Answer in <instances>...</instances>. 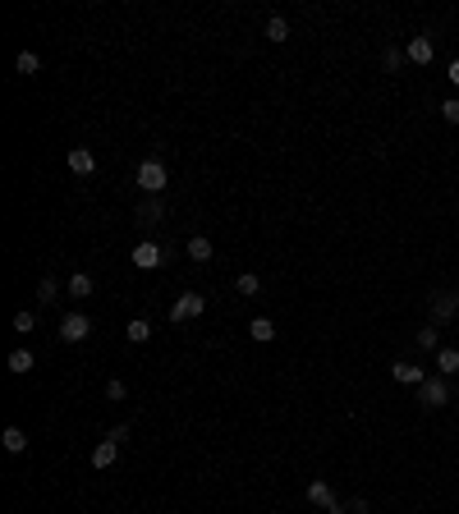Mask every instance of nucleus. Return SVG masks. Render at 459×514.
Segmentation results:
<instances>
[{"instance_id":"nucleus-1","label":"nucleus","mask_w":459,"mask_h":514,"mask_svg":"<svg viewBox=\"0 0 459 514\" xmlns=\"http://www.w3.org/2000/svg\"><path fill=\"white\" fill-rule=\"evenodd\" d=\"M202 313H207V299L202 294H179V299L170 303V321L179 326V321H198Z\"/></svg>"},{"instance_id":"nucleus-2","label":"nucleus","mask_w":459,"mask_h":514,"mask_svg":"<svg viewBox=\"0 0 459 514\" xmlns=\"http://www.w3.org/2000/svg\"><path fill=\"white\" fill-rule=\"evenodd\" d=\"M166 184H170V175H166V166H161V161H142V166H138V188H142V193L156 197Z\"/></svg>"},{"instance_id":"nucleus-3","label":"nucleus","mask_w":459,"mask_h":514,"mask_svg":"<svg viewBox=\"0 0 459 514\" xmlns=\"http://www.w3.org/2000/svg\"><path fill=\"white\" fill-rule=\"evenodd\" d=\"M445 400H450V386H445L441 377H427L423 386H418V404L423 408H441Z\"/></svg>"},{"instance_id":"nucleus-4","label":"nucleus","mask_w":459,"mask_h":514,"mask_svg":"<svg viewBox=\"0 0 459 514\" xmlns=\"http://www.w3.org/2000/svg\"><path fill=\"white\" fill-rule=\"evenodd\" d=\"M88 331H92V321L83 317V313H69V317L60 321V340H64V345H78V340H88Z\"/></svg>"},{"instance_id":"nucleus-5","label":"nucleus","mask_w":459,"mask_h":514,"mask_svg":"<svg viewBox=\"0 0 459 514\" xmlns=\"http://www.w3.org/2000/svg\"><path fill=\"white\" fill-rule=\"evenodd\" d=\"M120 459V441L106 437V441H97V450H92V469H110Z\"/></svg>"},{"instance_id":"nucleus-6","label":"nucleus","mask_w":459,"mask_h":514,"mask_svg":"<svg viewBox=\"0 0 459 514\" xmlns=\"http://www.w3.org/2000/svg\"><path fill=\"white\" fill-rule=\"evenodd\" d=\"M134 267H138V271H152V267H161V248H156L152 239H142V243L134 248Z\"/></svg>"},{"instance_id":"nucleus-7","label":"nucleus","mask_w":459,"mask_h":514,"mask_svg":"<svg viewBox=\"0 0 459 514\" xmlns=\"http://www.w3.org/2000/svg\"><path fill=\"white\" fill-rule=\"evenodd\" d=\"M459 313V294H436V308H432V326H441Z\"/></svg>"},{"instance_id":"nucleus-8","label":"nucleus","mask_w":459,"mask_h":514,"mask_svg":"<svg viewBox=\"0 0 459 514\" xmlns=\"http://www.w3.org/2000/svg\"><path fill=\"white\" fill-rule=\"evenodd\" d=\"M69 170H74V175H92V170H97V156H92L88 147H69Z\"/></svg>"},{"instance_id":"nucleus-9","label":"nucleus","mask_w":459,"mask_h":514,"mask_svg":"<svg viewBox=\"0 0 459 514\" xmlns=\"http://www.w3.org/2000/svg\"><path fill=\"white\" fill-rule=\"evenodd\" d=\"M248 335H253L258 345H266V340H275V321L271 317H253L248 321Z\"/></svg>"},{"instance_id":"nucleus-10","label":"nucleus","mask_w":459,"mask_h":514,"mask_svg":"<svg viewBox=\"0 0 459 514\" xmlns=\"http://www.w3.org/2000/svg\"><path fill=\"white\" fill-rule=\"evenodd\" d=\"M0 445L10 454H23L28 450V437H23V427H5V437H0Z\"/></svg>"},{"instance_id":"nucleus-11","label":"nucleus","mask_w":459,"mask_h":514,"mask_svg":"<svg viewBox=\"0 0 459 514\" xmlns=\"http://www.w3.org/2000/svg\"><path fill=\"white\" fill-rule=\"evenodd\" d=\"M409 60L413 64H432V37H413L409 42Z\"/></svg>"},{"instance_id":"nucleus-12","label":"nucleus","mask_w":459,"mask_h":514,"mask_svg":"<svg viewBox=\"0 0 459 514\" xmlns=\"http://www.w3.org/2000/svg\"><path fill=\"white\" fill-rule=\"evenodd\" d=\"M124 335H129L134 345H142V340H152V321H147V317H134L129 326H124Z\"/></svg>"},{"instance_id":"nucleus-13","label":"nucleus","mask_w":459,"mask_h":514,"mask_svg":"<svg viewBox=\"0 0 459 514\" xmlns=\"http://www.w3.org/2000/svg\"><path fill=\"white\" fill-rule=\"evenodd\" d=\"M188 257H193V262H212V239H207V234H193V239H188Z\"/></svg>"},{"instance_id":"nucleus-14","label":"nucleus","mask_w":459,"mask_h":514,"mask_svg":"<svg viewBox=\"0 0 459 514\" xmlns=\"http://www.w3.org/2000/svg\"><path fill=\"white\" fill-rule=\"evenodd\" d=\"M308 500H312V505H326V510L336 505V496H331V487L321 482V478H317V482H308Z\"/></svg>"},{"instance_id":"nucleus-15","label":"nucleus","mask_w":459,"mask_h":514,"mask_svg":"<svg viewBox=\"0 0 459 514\" xmlns=\"http://www.w3.org/2000/svg\"><path fill=\"white\" fill-rule=\"evenodd\" d=\"M395 381H404V386H423V367H413V363H395Z\"/></svg>"},{"instance_id":"nucleus-16","label":"nucleus","mask_w":459,"mask_h":514,"mask_svg":"<svg viewBox=\"0 0 459 514\" xmlns=\"http://www.w3.org/2000/svg\"><path fill=\"white\" fill-rule=\"evenodd\" d=\"M10 372H14V377H28L32 372V354L28 349H14V354H10Z\"/></svg>"},{"instance_id":"nucleus-17","label":"nucleus","mask_w":459,"mask_h":514,"mask_svg":"<svg viewBox=\"0 0 459 514\" xmlns=\"http://www.w3.org/2000/svg\"><path fill=\"white\" fill-rule=\"evenodd\" d=\"M138 216H142V221H147V225H156V221H161V216H166V207H161V197H147V202H142V207H138Z\"/></svg>"},{"instance_id":"nucleus-18","label":"nucleus","mask_w":459,"mask_h":514,"mask_svg":"<svg viewBox=\"0 0 459 514\" xmlns=\"http://www.w3.org/2000/svg\"><path fill=\"white\" fill-rule=\"evenodd\" d=\"M88 294H92V276H83V271L69 276V299H88Z\"/></svg>"},{"instance_id":"nucleus-19","label":"nucleus","mask_w":459,"mask_h":514,"mask_svg":"<svg viewBox=\"0 0 459 514\" xmlns=\"http://www.w3.org/2000/svg\"><path fill=\"white\" fill-rule=\"evenodd\" d=\"M436 367H441L445 377H455L459 372V349H441V354H436Z\"/></svg>"},{"instance_id":"nucleus-20","label":"nucleus","mask_w":459,"mask_h":514,"mask_svg":"<svg viewBox=\"0 0 459 514\" xmlns=\"http://www.w3.org/2000/svg\"><path fill=\"white\" fill-rule=\"evenodd\" d=\"M266 37H271V42H285V37H290V23H285L280 14H271L266 19Z\"/></svg>"},{"instance_id":"nucleus-21","label":"nucleus","mask_w":459,"mask_h":514,"mask_svg":"<svg viewBox=\"0 0 459 514\" xmlns=\"http://www.w3.org/2000/svg\"><path fill=\"white\" fill-rule=\"evenodd\" d=\"M37 299H42V303H55V299H60V285H55V280L46 276L42 285H37Z\"/></svg>"},{"instance_id":"nucleus-22","label":"nucleus","mask_w":459,"mask_h":514,"mask_svg":"<svg viewBox=\"0 0 459 514\" xmlns=\"http://www.w3.org/2000/svg\"><path fill=\"white\" fill-rule=\"evenodd\" d=\"M14 64H18V74H28V78L37 74V69H42V60H37V56H32V51H23V56H18Z\"/></svg>"},{"instance_id":"nucleus-23","label":"nucleus","mask_w":459,"mask_h":514,"mask_svg":"<svg viewBox=\"0 0 459 514\" xmlns=\"http://www.w3.org/2000/svg\"><path fill=\"white\" fill-rule=\"evenodd\" d=\"M234 285H239V294H248V299H253V294H258V289H262V280H258V276H253V271H244V276H239V280H234Z\"/></svg>"},{"instance_id":"nucleus-24","label":"nucleus","mask_w":459,"mask_h":514,"mask_svg":"<svg viewBox=\"0 0 459 514\" xmlns=\"http://www.w3.org/2000/svg\"><path fill=\"white\" fill-rule=\"evenodd\" d=\"M413 340H418V349H436V340H441V331H436V326H423V331L413 335Z\"/></svg>"},{"instance_id":"nucleus-25","label":"nucleus","mask_w":459,"mask_h":514,"mask_svg":"<svg viewBox=\"0 0 459 514\" xmlns=\"http://www.w3.org/2000/svg\"><path fill=\"white\" fill-rule=\"evenodd\" d=\"M14 331H23V335L37 331V317H32V313H18V317H14Z\"/></svg>"},{"instance_id":"nucleus-26","label":"nucleus","mask_w":459,"mask_h":514,"mask_svg":"<svg viewBox=\"0 0 459 514\" xmlns=\"http://www.w3.org/2000/svg\"><path fill=\"white\" fill-rule=\"evenodd\" d=\"M441 115H445L450 124H459V97H450V101H445V106H441Z\"/></svg>"},{"instance_id":"nucleus-27","label":"nucleus","mask_w":459,"mask_h":514,"mask_svg":"<svg viewBox=\"0 0 459 514\" xmlns=\"http://www.w3.org/2000/svg\"><path fill=\"white\" fill-rule=\"evenodd\" d=\"M106 395H110V400H124V395H129V386H124V381H110Z\"/></svg>"},{"instance_id":"nucleus-28","label":"nucleus","mask_w":459,"mask_h":514,"mask_svg":"<svg viewBox=\"0 0 459 514\" xmlns=\"http://www.w3.org/2000/svg\"><path fill=\"white\" fill-rule=\"evenodd\" d=\"M331 514H353V505H331Z\"/></svg>"},{"instance_id":"nucleus-29","label":"nucleus","mask_w":459,"mask_h":514,"mask_svg":"<svg viewBox=\"0 0 459 514\" xmlns=\"http://www.w3.org/2000/svg\"><path fill=\"white\" fill-rule=\"evenodd\" d=\"M450 83H455V88H459V60L450 64Z\"/></svg>"}]
</instances>
